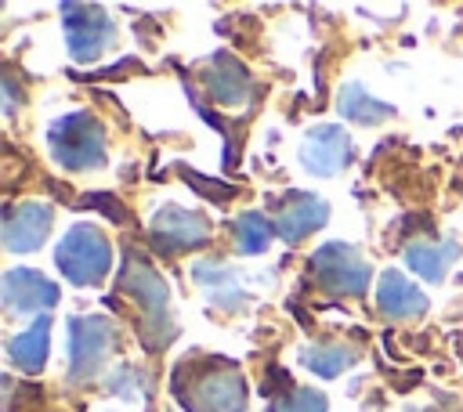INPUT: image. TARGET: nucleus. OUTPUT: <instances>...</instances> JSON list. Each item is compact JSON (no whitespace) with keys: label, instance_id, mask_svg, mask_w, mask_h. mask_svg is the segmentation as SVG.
I'll return each instance as SVG.
<instances>
[{"label":"nucleus","instance_id":"1","mask_svg":"<svg viewBox=\"0 0 463 412\" xmlns=\"http://www.w3.org/2000/svg\"><path fill=\"white\" fill-rule=\"evenodd\" d=\"M174 390L188 412H242L246 405V383L228 361H184Z\"/></svg>","mask_w":463,"mask_h":412},{"label":"nucleus","instance_id":"2","mask_svg":"<svg viewBox=\"0 0 463 412\" xmlns=\"http://www.w3.org/2000/svg\"><path fill=\"white\" fill-rule=\"evenodd\" d=\"M51 155L65 170H98L105 163V130L87 112L61 116L47 134Z\"/></svg>","mask_w":463,"mask_h":412},{"label":"nucleus","instance_id":"3","mask_svg":"<svg viewBox=\"0 0 463 412\" xmlns=\"http://www.w3.org/2000/svg\"><path fill=\"white\" fill-rule=\"evenodd\" d=\"M58 271L76 286H98L112 267V246L94 224H76L61 235L54 249Z\"/></svg>","mask_w":463,"mask_h":412},{"label":"nucleus","instance_id":"4","mask_svg":"<svg viewBox=\"0 0 463 412\" xmlns=\"http://www.w3.org/2000/svg\"><path fill=\"white\" fill-rule=\"evenodd\" d=\"M119 286L141 304V311L148 314L145 318V336H156V347L166 343L170 336V318H166V282L152 271L148 260H141L137 253H127L123 257V267H119Z\"/></svg>","mask_w":463,"mask_h":412},{"label":"nucleus","instance_id":"5","mask_svg":"<svg viewBox=\"0 0 463 412\" xmlns=\"http://www.w3.org/2000/svg\"><path fill=\"white\" fill-rule=\"evenodd\" d=\"M116 343V325L101 314H80L69 322V376L76 383L94 379L109 361Z\"/></svg>","mask_w":463,"mask_h":412},{"label":"nucleus","instance_id":"6","mask_svg":"<svg viewBox=\"0 0 463 412\" xmlns=\"http://www.w3.org/2000/svg\"><path fill=\"white\" fill-rule=\"evenodd\" d=\"M311 271L318 286L333 296H362L369 289V264L347 242H326L311 257Z\"/></svg>","mask_w":463,"mask_h":412},{"label":"nucleus","instance_id":"7","mask_svg":"<svg viewBox=\"0 0 463 412\" xmlns=\"http://www.w3.org/2000/svg\"><path fill=\"white\" fill-rule=\"evenodd\" d=\"M61 25L76 61L101 58L116 40V22L94 4H61Z\"/></svg>","mask_w":463,"mask_h":412},{"label":"nucleus","instance_id":"8","mask_svg":"<svg viewBox=\"0 0 463 412\" xmlns=\"http://www.w3.org/2000/svg\"><path fill=\"white\" fill-rule=\"evenodd\" d=\"M148 239L159 253H188L210 239V224L203 213H192L184 206H163L148 224Z\"/></svg>","mask_w":463,"mask_h":412},{"label":"nucleus","instance_id":"9","mask_svg":"<svg viewBox=\"0 0 463 412\" xmlns=\"http://www.w3.org/2000/svg\"><path fill=\"white\" fill-rule=\"evenodd\" d=\"M203 87L206 94L221 105V108H242L253 94V80L250 72L239 65V58H232L228 51H217L206 65H203Z\"/></svg>","mask_w":463,"mask_h":412},{"label":"nucleus","instance_id":"10","mask_svg":"<svg viewBox=\"0 0 463 412\" xmlns=\"http://www.w3.org/2000/svg\"><path fill=\"white\" fill-rule=\"evenodd\" d=\"M51 220H54V210L47 202H18L4 213V246L11 253H33L43 246V239L51 235Z\"/></svg>","mask_w":463,"mask_h":412},{"label":"nucleus","instance_id":"11","mask_svg":"<svg viewBox=\"0 0 463 412\" xmlns=\"http://www.w3.org/2000/svg\"><path fill=\"white\" fill-rule=\"evenodd\" d=\"M326 217H329L326 199H318L311 192H289L275 210V235L293 246V242L307 239L311 231H318L326 224Z\"/></svg>","mask_w":463,"mask_h":412},{"label":"nucleus","instance_id":"12","mask_svg":"<svg viewBox=\"0 0 463 412\" xmlns=\"http://www.w3.org/2000/svg\"><path fill=\"white\" fill-rule=\"evenodd\" d=\"M351 159V137L340 126H315L300 145V163L307 173L333 177Z\"/></svg>","mask_w":463,"mask_h":412},{"label":"nucleus","instance_id":"13","mask_svg":"<svg viewBox=\"0 0 463 412\" xmlns=\"http://www.w3.org/2000/svg\"><path fill=\"white\" fill-rule=\"evenodd\" d=\"M4 304L11 314H33V311H47L58 304V286L51 278H43L40 271L29 267H14L4 275Z\"/></svg>","mask_w":463,"mask_h":412},{"label":"nucleus","instance_id":"14","mask_svg":"<svg viewBox=\"0 0 463 412\" xmlns=\"http://www.w3.org/2000/svg\"><path fill=\"white\" fill-rule=\"evenodd\" d=\"M376 307L387 314V318H402V322H412L427 311V296L402 275V271H383L380 282H376Z\"/></svg>","mask_w":463,"mask_h":412},{"label":"nucleus","instance_id":"15","mask_svg":"<svg viewBox=\"0 0 463 412\" xmlns=\"http://www.w3.org/2000/svg\"><path fill=\"white\" fill-rule=\"evenodd\" d=\"M192 275H195V286L203 289V296H206L213 307H221V311H239V307L246 304L242 282L235 278V271H232L228 264H221V260H203V264L192 267Z\"/></svg>","mask_w":463,"mask_h":412},{"label":"nucleus","instance_id":"16","mask_svg":"<svg viewBox=\"0 0 463 412\" xmlns=\"http://www.w3.org/2000/svg\"><path fill=\"white\" fill-rule=\"evenodd\" d=\"M456 257H459V246L452 239H412L405 246V264L427 282H441Z\"/></svg>","mask_w":463,"mask_h":412},{"label":"nucleus","instance_id":"17","mask_svg":"<svg viewBox=\"0 0 463 412\" xmlns=\"http://www.w3.org/2000/svg\"><path fill=\"white\" fill-rule=\"evenodd\" d=\"M47 351H51V322L47 318H36L25 332H18L7 343V358L22 372H40L47 361Z\"/></svg>","mask_w":463,"mask_h":412},{"label":"nucleus","instance_id":"18","mask_svg":"<svg viewBox=\"0 0 463 412\" xmlns=\"http://www.w3.org/2000/svg\"><path fill=\"white\" fill-rule=\"evenodd\" d=\"M336 108H340L344 119H351V123H358V126H376V123H383V119L391 116V105L369 98L362 83H347V87L340 90V105H336Z\"/></svg>","mask_w":463,"mask_h":412},{"label":"nucleus","instance_id":"19","mask_svg":"<svg viewBox=\"0 0 463 412\" xmlns=\"http://www.w3.org/2000/svg\"><path fill=\"white\" fill-rule=\"evenodd\" d=\"M232 239H235L239 253H264L275 239V220H268L264 213H242L232 224Z\"/></svg>","mask_w":463,"mask_h":412},{"label":"nucleus","instance_id":"20","mask_svg":"<svg viewBox=\"0 0 463 412\" xmlns=\"http://www.w3.org/2000/svg\"><path fill=\"white\" fill-rule=\"evenodd\" d=\"M300 361H304L311 372H318V376H340V372L354 361V351L336 347V343H311V347L300 351Z\"/></svg>","mask_w":463,"mask_h":412},{"label":"nucleus","instance_id":"21","mask_svg":"<svg viewBox=\"0 0 463 412\" xmlns=\"http://www.w3.org/2000/svg\"><path fill=\"white\" fill-rule=\"evenodd\" d=\"M271 412H326V394H318V390H293Z\"/></svg>","mask_w":463,"mask_h":412}]
</instances>
